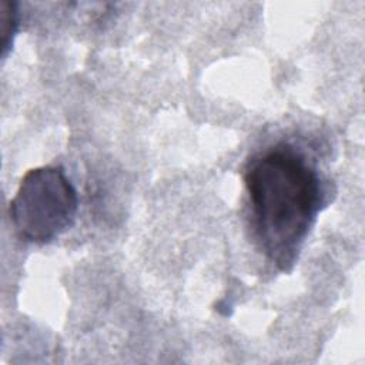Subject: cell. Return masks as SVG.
Listing matches in <instances>:
<instances>
[{
    "label": "cell",
    "instance_id": "1",
    "mask_svg": "<svg viewBox=\"0 0 365 365\" xmlns=\"http://www.w3.org/2000/svg\"><path fill=\"white\" fill-rule=\"evenodd\" d=\"M244 182L262 252L278 269L289 271L327 204L315 161L298 145L281 141L248 160Z\"/></svg>",
    "mask_w": 365,
    "mask_h": 365
},
{
    "label": "cell",
    "instance_id": "2",
    "mask_svg": "<svg viewBox=\"0 0 365 365\" xmlns=\"http://www.w3.org/2000/svg\"><path fill=\"white\" fill-rule=\"evenodd\" d=\"M78 195L61 167L29 170L9 205L17 235L33 244H48L76 221Z\"/></svg>",
    "mask_w": 365,
    "mask_h": 365
},
{
    "label": "cell",
    "instance_id": "3",
    "mask_svg": "<svg viewBox=\"0 0 365 365\" xmlns=\"http://www.w3.org/2000/svg\"><path fill=\"white\" fill-rule=\"evenodd\" d=\"M19 30V9L16 1L0 0V38L1 56H7L13 47L16 33Z\"/></svg>",
    "mask_w": 365,
    "mask_h": 365
}]
</instances>
